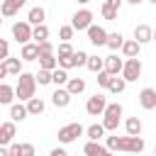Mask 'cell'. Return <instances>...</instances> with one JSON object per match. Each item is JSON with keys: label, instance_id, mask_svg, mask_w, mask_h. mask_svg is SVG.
I'll list each match as a JSON object with an SVG mask.
<instances>
[{"label": "cell", "instance_id": "obj_1", "mask_svg": "<svg viewBox=\"0 0 156 156\" xmlns=\"http://www.w3.org/2000/svg\"><path fill=\"white\" fill-rule=\"evenodd\" d=\"M105 146L110 151H124V154H141L144 151V139L141 136H107Z\"/></svg>", "mask_w": 156, "mask_h": 156}, {"label": "cell", "instance_id": "obj_2", "mask_svg": "<svg viewBox=\"0 0 156 156\" xmlns=\"http://www.w3.org/2000/svg\"><path fill=\"white\" fill-rule=\"evenodd\" d=\"M34 88H37V76H32V73H20L17 76V85H15V93H17V98L20 100H32L34 98Z\"/></svg>", "mask_w": 156, "mask_h": 156}, {"label": "cell", "instance_id": "obj_3", "mask_svg": "<svg viewBox=\"0 0 156 156\" xmlns=\"http://www.w3.org/2000/svg\"><path fill=\"white\" fill-rule=\"evenodd\" d=\"M119 117H122V105H119V102H110L107 110H105V115H102L105 129H107V132H115V129L119 127Z\"/></svg>", "mask_w": 156, "mask_h": 156}, {"label": "cell", "instance_id": "obj_4", "mask_svg": "<svg viewBox=\"0 0 156 156\" xmlns=\"http://www.w3.org/2000/svg\"><path fill=\"white\" fill-rule=\"evenodd\" d=\"M12 37L24 46V44H29V39H34V27H32L27 20L15 22V24H12Z\"/></svg>", "mask_w": 156, "mask_h": 156}, {"label": "cell", "instance_id": "obj_5", "mask_svg": "<svg viewBox=\"0 0 156 156\" xmlns=\"http://www.w3.org/2000/svg\"><path fill=\"white\" fill-rule=\"evenodd\" d=\"M83 132H85V129H83V124H80V122H71V124L61 127L56 136H58V141H61V144H71V141H76Z\"/></svg>", "mask_w": 156, "mask_h": 156}, {"label": "cell", "instance_id": "obj_6", "mask_svg": "<svg viewBox=\"0 0 156 156\" xmlns=\"http://www.w3.org/2000/svg\"><path fill=\"white\" fill-rule=\"evenodd\" d=\"M107 100H105V95L102 93H95L93 98H88V102H85V112L90 115V117H98V115H105V110H107Z\"/></svg>", "mask_w": 156, "mask_h": 156}, {"label": "cell", "instance_id": "obj_7", "mask_svg": "<svg viewBox=\"0 0 156 156\" xmlns=\"http://www.w3.org/2000/svg\"><path fill=\"white\" fill-rule=\"evenodd\" d=\"M71 27L78 29V32H80V29L88 32V29L93 27V12H90V10H78V12L71 17Z\"/></svg>", "mask_w": 156, "mask_h": 156}, {"label": "cell", "instance_id": "obj_8", "mask_svg": "<svg viewBox=\"0 0 156 156\" xmlns=\"http://www.w3.org/2000/svg\"><path fill=\"white\" fill-rule=\"evenodd\" d=\"M139 76H141V61H139V58H127V61H124L122 78H124L127 83H132V80H139Z\"/></svg>", "mask_w": 156, "mask_h": 156}, {"label": "cell", "instance_id": "obj_9", "mask_svg": "<svg viewBox=\"0 0 156 156\" xmlns=\"http://www.w3.org/2000/svg\"><path fill=\"white\" fill-rule=\"evenodd\" d=\"M107 32L100 27V24H93L90 29H88V41L90 44H95V46H107Z\"/></svg>", "mask_w": 156, "mask_h": 156}, {"label": "cell", "instance_id": "obj_10", "mask_svg": "<svg viewBox=\"0 0 156 156\" xmlns=\"http://www.w3.org/2000/svg\"><path fill=\"white\" fill-rule=\"evenodd\" d=\"M105 71H107L110 76H119V73L124 71V61H122L117 54H112V56H105Z\"/></svg>", "mask_w": 156, "mask_h": 156}, {"label": "cell", "instance_id": "obj_11", "mask_svg": "<svg viewBox=\"0 0 156 156\" xmlns=\"http://www.w3.org/2000/svg\"><path fill=\"white\" fill-rule=\"evenodd\" d=\"M139 105L144 110H156V88H144L139 93Z\"/></svg>", "mask_w": 156, "mask_h": 156}, {"label": "cell", "instance_id": "obj_12", "mask_svg": "<svg viewBox=\"0 0 156 156\" xmlns=\"http://www.w3.org/2000/svg\"><path fill=\"white\" fill-rule=\"evenodd\" d=\"M122 2H124V0H105V2H102V17L110 20V22L117 20V12H119Z\"/></svg>", "mask_w": 156, "mask_h": 156}, {"label": "cell", "instance_id": "obj_13", "mask_svg": "<svg viewBox=\"0 0 156 156\" xmlns=\"http://www.w3.org/2000/svg\"><path fill=\"white\" fill-rule=\"evenodd\" d=\"M71 93H68V88H56L54 93H51V102L56 105V107H68V102H71Z\"/></svg>", "mask_w": 156, "mask_h": 156}, {"label": "cell", "instance_id": "obj_14", "mask_svg": "<svg viewBox=\"0 0 156 156\" xmlns=\"http://www.w3.org/2000/svg\"><path fill=\"white\" fill-rule=\"evenodd\" d=\"M134 39L139 44H146V41H154V29L149 24H136L134 27Z\"/></svg>", "mask_w": 156, "mask_h": 156}, {"label": "cell", "instance_id": "obj_15", "mask_svg": "<svg viewBox=\"0 0 156 156\" xmlns=\"http://www.w3.org/2000/svg\"><path fill=\"white\" fill-rule=\"evenodd\" d=\"M12 139H15V122H2L0 124V144L10 146Z\"/></svg>", "mask_w": 156, "mask_h": 156}, {"label": "cell", "instance_id": "obj_16", "mask_svg": "<svg viewBox=\"0 0 156 156\" xmlns=\"http://www.w3.org/2000/svg\"><path fill=\"white\" fill-rule=\"evenodd\" d=\"M139 51H141V44H139L136 39H127L124 46H122L124 58H139Z\"/></svg>", "mask_w": 156, "mask_h": 156}, {"label": "cell", "instance_id": "obj_17", "mask_svg": "<svg viewBox=\"0 0 156 156\" xmlns=\"http://www.w3.org/2000/svg\"><path fill=\"white\" fill-rule=\"evenodd\" d=\"M39 44H24L22 51H20V58L22 61H39Z\"/></svg>", "mask_w": 156, "mask_h": 156}, {"label": "cell", "instance_id": "obj_18", "mask_svg": "<svg viewBox=\"0 0 156 156\" xmlns=\"http://www.w3.org/2000/svg\"><path fill=\"white\" fill-rule=\"evenodd\" d=\"M24 2H27V0H5V2H2V15H5V17H15V15L24 7Z\"/></svg>", "mask_w": 156, "mask_h": 156}, {"label": "cell", "instance_id": "obj_19", "mask_svg": "<svg viewBox=\"0 0 156 156\" xmlns=\"http://www.w3.org/2000/svg\"><path fill=\"white\" fill-rule=\"evenodd\" d=\"M107 151H110V149L102 146L100 141H88V144L83 146V154H85V156H105Z\"/></svg>", "mask_w": 156, "mask_h": 156}, {"label": "cell", "instance_id": "obj_20", "mask_svg": "<svg viewBox=\"0 0 156 156\" xmlns=\"http://www.w3.org/2000/svg\"><path fill=\"white\" fill-rule=\"evenodd\" d=\"M124 129H127V134H129V136H139V134H141V129H144V124H141V119H139V117H129V119L124 122Z\"/></svg>", "mask_w": 156, "mask_h": 156}, {"label": "cell", "instance_id": "obj_21", "mask_svg": "<svg viewBox=\"0 0 156 156\" xmlns=\"http://www.w3.org/2000/svg\"><path fill=\"white\" fill-rule=\"evenodd\" d=\"M44 17H46L44 7H32L29 15H27V22H29L32 27H37V24H44Z\"/></svg>", "mask_w": 156, "mask_h": 156}, {"label": "cell", "instance_id": "obj_22", "mask_svg": "<svg viewBox=\"0 0 156 156\" xmlns=\"http://www.w3.org/2000/svg\"><path fill=\"white\" fill-rule=\"evenodd\" d=\"M39 68L56 71V68H58V58H56L54 54H41V56H39Z\"/></svg>", "mask_w": 156, "mask_h": 156}, {"label": "cell", "instance_id": "obj_23", "mask_svg": "<svg viewBox=\"0 0 156 156\" xmlns=\"http://www.w3.org/2000/svg\"><path fill=\"white\" fill-rule=\"evenodd\" d=\"M15 98H17L15 88H12V85H7V83H2V85H0V102H2V105H10Z\"/></svg>", "mask_w": 156, "mask_h": 156}, {"label": "cell", "instance_id": "obj_24", "mask_svg": "<svg viewBox=\"0 0 156 156\" xmlns=\"http://www.w3.org/2000/svg\"><path fill=\"white\" fill-rule=\"evenodd\" d=\"M27 115H29V110H27V105H12L10 107V117H12V122H22V119H27Z\"/></svg>", "mask_w": 156, "mask_h": 156}, {"label": "cell", "instance_id": "obj_25", "mask_svg": "<svg viewBox=\"0 0 156 156\" xmlns=\"http://www.w3.org/2000/svg\"><path fill=\"white\" fill-rule=\"evenodd\" d=\"M105 132H107V129H105L102 122H100V124H90V127L85 129V134L90 136V141H100V139L105 136Z\"/></svg>", "mask_w": 156, "mask_h": 156}, {"label": "cell", "instance_id": "obj_26", "mask_svg": "<svg viewBox=\"0 0 156 156\" xmlns=\"http://www.w3.org/2000/svg\"><path fill=\"white\" fill-rule=\"evenodd\" d=\"M124 41H127V39H124V37H122L119 32H112V34L107 37V46H110L112 51H117V49H122V46H124Z\"/></svg>", "mask_w": 156, "mask_h": 156}, {"label": "cell", "instance_id": "obj_27", "mask_svg": "<svg viewBox=\"0 0 156 156\" xmlns=\"http://www.w3.org/2000/svg\"><path fill=\"white\" fill-rule=\"evenodd\" d=\"M66 88H68V93H71V95H80V93L85 90V80H83V78H71Z\"/></svg>", "mask_w": 156, "mask_h": 156}, {"label": "cell", "instance_id": "obj_28", "mask_svg": "<svg viewBox=\"0 0 156 156\" xmlns=\"http://www.w3.org/2000/svg\"><path fill=\"white\" fill-rule=\"evenodd\" d=\"M88 68H90L93 73H102V71H105V58H102V56H90V58H88Z\"/></svg>", "mask_w": 156, "mask_h": 156}, {"label": "cell", "instance_id": "obj_29", "mask_svg": "<svg viewBox=\"0 0 156 156\" xmlns=\"http://www.w3.org/2000/svg\"><path fill=\"white\" fill-rule=\"evenodd\" d=\"M20 61H22V58H12V56H10V58H5L2 63H5L7 73H15V76H20V73H22V63H20Z\"/></svg>", "mask_w": 156, "mask_h": 156}, {"label": "cell", "instance_id": "obj_30", "mask_svg": "<svg viewBox=\"0 0 156 156\" xmlns=\"http://www.w3.org/2000/svg\"><path fill=\"white\" fill-rule=\"evenodd\" d=\"M44 107H46V105H44V100H41V98H32V100L27 102L29 115H41V112H44Z\"/></svg>", "mask_w": 156, "mask_h": 156}, {"label": "cell", "instance_id": "obj_31", "mask_svg": "<svg viewBox=\"0 0 156 156\" xmlns=\"http://www.w3.org/2000/svg\"><path fill=\"white\" fill-rule=\"evenodd\" d=\"M34 39H37V44L49 41V27H46V24H37V27H34Z\"/></svg>", "mask_w": 156, "mask_h": 156}, {"label": "cell", "instance_id": "obj_32", "mask_svg": "<svg viewBox=\"0 0 156 156\" xmlns=\"http://www.w3.org/2000/svg\"><path fill=\"white\" fill-rule=\"evenodd\" d=\"M37 83H39V85H49V83H54V71L39 68V73H37Z\"/></svg>", "mask_w": 156, "mask_h": 156}, {"label": "cell", "instance_id": "obj_33", "mask_svg": "<svg viewBox=\"0 0 156 156\" xmlns=\"http://www.w3.org/2000/svg\"><path fill=\"white\" fill-rule=\"evenodd\" d=\"M124 88H127V80H124V78H117V76H112V83H110V88H107V90L117 95V93H124Z\"/></svg>", "mask_w": 156, "mask_h": 156}, {"label": "cell", "instance_id": "obj_34", "mask_svg": "<svg viewBox=\"0 0 156 156\" xmlns=\"http://www.w3.org/2000/svg\"><path fill=\"white\" fill-rule=\"evenodd\" d=\"M68 80H71V78H68V73H66L63 68H56V71H54V83H56V88L68 85Z\"/></svg>", "mask_w": 156, "mask_h": 156}, {"label": "cell", "instance_id": "obj_35", "mask_svg": "<svg viewBox=\"0 0 156 156\" xmlns=\"http://www.w3.org/2000/svg\"><path fill=\"white\" fill-rule=\"evenodd\" d=\"M56 58H58V68H63V71H68V68H73V66H76L73 56H56Z\"/></svg>", "mask_w": 156, "mask_h": 156}, {"label": "cell", "instance_id": "obj_36", "mask_svg": "<svg viewBox=\"0 0 156 156\" xmlns=\"http://www.w3.org/2000/svg\"><path fill=\"white\" fill-rule=\"evenodd\" d=\"M95 80H98V85H100V88H110V83H112V76H110L107 71H102V73H98V78H95Z\"/></svg>", "mask_w": 156, "mask_h": 156}, {"label": "cell", "instance_id": "obj_37", "mask_svg": "<svg viewBox=\"0 0 156 156\" xmlns=\"http://www.w3.org/2000/svg\"><path fill=\"white\" fill-rule=\"evenodd\" d=\"M88 58H90V56H88L85 51H80V49L73 54V61H76V66H88Z\"/></svg>", "mask_w": 156, "mask_h": 156}, {"label": "cell", "instance_id": "obj_38", "mask_svg": "<svg viewBox=\"0 0 156 156\" xmlns=\"http://www.w3.org/2000/svg\"><path fill=\"white\" fill-rule=\"evenodd\" d=\"M73 32H76V29H73V27H71V24H63V27H61V29H58V37H61V39H63V41H68V39H71V37H73Z\"/></svg>", "mask_w": 156, "mask_h": 156}, {"label": "cell", "instance_id": "obj_39", "mask_svg": "<svg viewBox=\"0 0 156 156\" xmlns=\"http://www.w3.org/2000/svg\"><path fill=\"white\" fill-rule=\"evenodd\" d=\"M76 51H73V46L68 44V41H61L58 44V56H73Z\"/></svg>", "mask_w": 156, "mask_h": 156}, {"label": "cell", "instance_id": "obj_40", "mask_svg": "<svg viewBox=\"0 0 156 156\" xmlns=\"http://www.w3.org/2000/svg\"><path fill=\"white\" fill-rule=\"evenodd\" d=\"M20 156H34V144H20Z\"/></svg>", "mask_w": 156, "mask_h": 156}, {"label": "cell", "instance_id": "obj_41", "mask_svg": "<svg viewBox=\"0 0 156 156\" xmlns=\"http://www.w3.org/2000/svg\"><path fill=\"white\" fill-rule=\"evenodd\" d=\"M0 56H2V61H5V58H10V44H7L5 39L0 41Z\"/></svg>", "mask_w": 156, "mask_h": 156}, {"label": "cell", "instance_id": "obj_42", "mask_svg": "<svg viewBox=\"0 0 156 156\" xmlns=\"http://www.w3.org/2000/svg\"><path fill=\"white\" fill-rule=\"evenodd\" d=\"M39 51H41V54H54V44H51V41H41V44H39ZM41 54H39V56H41Z\"/></svg>", "mask_w": 156, "mask_h": 156}, {"label": "cell", "instance_id": "obj_43", "mask_svg": "<svg viewBox=\"0 0 156 156\" xmlns=\"http://www.w3.org/2000/svg\"><path fill=\"white\" fill-rule=\"evenodd\" d=\"M10 156H20V144H10Z\"/></svg>", "mask_w": 156, "mask_h": 156}, {"label": "cell", "instance_id": "obj_44", "mask_svg": "<svg viewBox=\"0 0 156 156\" xmlns=\"http://www.w3.org/2000/svg\"><path fill=\"white\" fill-rule=\"evenodd\" d=\"M49 156H68V154H66L63 149H51V154H49Z\"/></svg>", "mask_w": 156, "mask_h": 156}, {"label": "cell", "instance_id": "obj_45", "mask_svg": "<svg viewBox=\"0 0 156 156\" xmlns=\"http://www.w3.org/2000/svg\"><path fill=\"white\" fill-rule=\"evenodd\" d=\"M7 76V68H5V63H0V78H5Z\"/></svg>", "mask_w": 156, "mask_h": 156}, {"label": "cell", "instance_id": "obj_46", "mask_svg": "<svg viewBox=\"0 0 156 156\" xmlns=\"http://www.w3.org/2000/svg\"><path fill=\"white\" fill-rule=\"evenodd\" d=\"M124 2H129V5H141L144 0H124Z\"/></svg>", "mask_w": 156, "mask_h": 156}, {"label": "cell", "instance_id": "obj_47", "mask_svg": "<svg viewBox=\"0 0 156 156\" xmlns=\"http://www.w3.org/2000/svg\"><path fill=\"white\" fill-rule=\"evenodd\" d=\"M78 2H83V5H85V2H90V0H78Z\"/></svg>", "mask_w": 156, "mask_h": 156}, {"label": "cell", "instance_id": "obj_48", "mask_svg": "<svg viewBox=\"0 0 156 156\" xmlns=\"http://www.w3.org/2000/svg\"><path fill=\"white\" fill-rule=\"evenodd\" d=\"M105 156H112V151H107V154H105Z\"/></svg>", "mask_w": 156, "mask_h": 156}, {"label": "cell", "instance_id": "obj_49", "mask_svg": "<svg viewBox=\"0 0 156 156\" xmlns=\"http://www.w3.org/2000/svg\"><path fill=\"white\" fill-rule=\"evenodd\" d=\"M154 41H156V29H154Z\"/></svg>", "mask_w": 156, "mask_h": 156}, {"label": "cell", "instance_id": "obj_50", "mask_svg": "<svg viewBox=\"0 0 156 156\" xmlns=\"http://www.w3.org/2000/svg\"><path fill=\"white\" fill-rule=\"evenodd\" d=\"M154 156H156V146H154Z\"/></svg>", "mask_w": 156, "mask_h": 156}, {"label": "cell", "instance_id": "obj_51", "mask_svg": "<svg viewBox=\"0 0 156 156\" xmlns=\"http://www.w3.org/2000/svg\"><path fill=\"white\" fill-rule=\"evenodd\" d=\"M127 156H136V154H127Z\"/></svg>", "mask_w": 156, "mask_h": 156}, {"label": "cell", "instance_id": "obj_52", "mask_svg": "<svg viewBox=\"0 0 156 156\" xmlns=\"http://www.w3.org/2000/svg\"><path fill=\"white\" fill-rule=\"evenodd\" d=\"M149 2H154V5H156V0H149Z\"/></svg>", "mask_w": 156, "mask_h": 156}]
</instances>
